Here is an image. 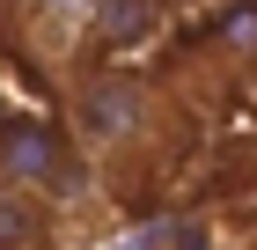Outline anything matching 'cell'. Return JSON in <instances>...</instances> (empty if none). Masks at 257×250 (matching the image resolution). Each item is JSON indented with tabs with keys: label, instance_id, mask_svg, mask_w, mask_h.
Wrapping results in <instances>:
<instances>
[{
	"label": "cell",
	"instance_id": "3",
	"mask_svg": "<svg viewBox=\"0 0 257 250\" xmlns=\"http://www.w3.org/2000/svg\"><path fill=\"white\" fill-rule=\"evenodd\" d=\"M44 235H52L44 192H30V184H8V177H0V250H44Z\"/></svg>",
	"mask_w": 257,
	"mask_h": 250
},
{
	"label": "cell",
	"instance_id": "2",
	"mask_svg": "<svg viewBox=\"0 0 257 250\" xmlns=\"http://www.w3.org/2000/svg\"><path fill=\"white\" fill-rule=\"evenodd\" d=\"M74 125H81V140L88 147H125V140L147 125V89H140L133 74H103V81H88L74 96Z\"/></svg>",
	"mask_w": 257,
	"mask_h": 250
},
{
	"label": "cell",
	"instance_id": "1",
	"mask_svg": "<svg viewBox=\"0 0 257 250\" xmlns=\"http://www.w3.org/2000/svg\"><path fill=\"white\" fill-rule=\"evenodd\" d=\"M0 177L30 192H81V162L44 118H0Z\"/></svg>",
	"mask_w": 257,
	"mask_h": 250
},
{
	"label": "cell",
	"instance_id": "4",
	"mask_svg": "<svg viewBox=\"0 0 257 250\" xmlns=\"http://www.w3.org/2000/svg\"><path fill=\"white\" fill-rule=\"evenodd\" d=\"M155 0H96V22H103V37H118V44H140L147 30H155Z\"/></svg>",
	"mask_w": 257,
	"mask_h": 250
}]
</instances>
